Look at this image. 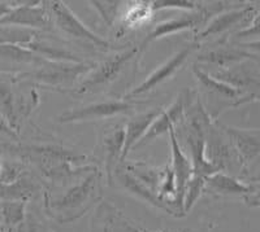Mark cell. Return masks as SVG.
<instances>
[{
	"label": "cell",
	"mask_w": 260,
	"mask_h": 232,
	"mask_svg": "<svg viewBox=\"0 0 260 232\" xmlns=\"http://www.w3.org/2000/svg\"><path fill=\"white\" fill-rule=\"evenodd\" d=\"M152 9H151V2H137L134 6L127 9L124 17V29H130V27L139 26L143 24L147 18L152 15Z\"/></svg>",
	"instance_id": "obj_26"
},
{
	"label": "cell",
	"mask_w": 260,
	"mask_h": 232,
	"mask_svg": "<svg viewBox=\"0 0 260 232\" xmlns=\"http://www.w3.org/2000/svg\"><path fill=\"white\" fill-rule=\"evenodd\" d=\"M37 53L39 57L45 60V61L51 62H82V60L78 56H76L74 53L69 52L65 48L56 47V46H50V44L45 43V42L39 41V36L36 41L30 42L27 46H25Z\"/></svg>",
	"instance_id": "obj_23"
},
{
	"label": "cell",
	"mask_w": 260,
	"mask_h": 232,
	"mask_svg": "<svg viewBox=\"0 0 260 232\" xmlns=\"http://www.w3.org/2000/svg\"><path fill=\"white\" fill-rule=\"evenodd\" d=\"M41 2H27L15 6L11 12L7 13L0 25L4 26H18L25 29H46L51 26V17L48 8Z\"/></svg>",
	"instance_id": "obj_7"
},
{
	"label": "cell",
	"mask_w": 260,
	"mask_h": 232,
	"mask_svg": "<svg viewBox=\"0 0 260 232\" xmlns=\"http://www.w3.org/2000/svg\"><path fill=\"white\" fill-rule=\"evenodd\" d=\"M206 20H207V17H206V15L202 12L198 7V11H194V12L190 13V15L162 21V22L157 24L154 29L148 32L147 36L145 38V41H143L142 44L139 46L138 51L145 50L146 46H148L151 42L157 41V39L164 38V36L172 35V34H176V32L183 31V30L194 29V27H197L198 25L203 24Z\"/></svg>",
	"instance_id": "obj_14"
},
{
	"label": "cell",
	"mask_w": 260,
	"mask_h": 232,
	"mask_svg": "<svg viewBox=\"0 0 260 232\" xmlns=\"http://www.w3.org/2000/svg\"><path fill=\"white\" fill-rule=\"evenodd\" d=\"M186 140L189 145L190 153H191V166L192 174L199 175L202 178H208L216 173H220V170L216 166H213L206 156H204V140L206 138L202 135H195L186 132Z\"/></svg>",
	"instance_id": "obj_21"
},
{
	"label": "cell",
	"mask_w": 260,
	"mask_h": 232,
	"mask_svg": "<svg viewBox=\"0 0 260 232\" xmlns=\"http://www.w3.org/2000/svg\"><path fill=\"white\" fill-rule=\"evenodd\" d=\"M120 166L157 195L160 184L166 176V168H154L143 162H122Z\"/></svg>",
	"instance_id": "obj_22"
},
{
	"label": "cell",
	"mask_w": 260,
	"mask_h": 232,
	"mask_svg": "<svg viewBox=\"0 0 260 232\" xmlns=\"http://www.w3.org/2000/svg\"><path fill=\"white\" fill-rule=\"evenodd\" d=\"M145 232H148V231H145Z\"/></svg>",
	"instance_id": "obj_33"
},
{
	"label": "cell",
	"mask_w": 260,
	"mask_h": 232,
	"mask_svg": "<svg viewBox=\"0 0 260 232\" xmlns=\"http://www.w3.org/2000/svg\"><path fill=\"white\" fill-rule=\"evenodd\" d=\"M197 47H199V43L190 44L186 46L185 48L178 51L177 53H175L168 61H166L164 64H161L157 69H155L150 75L143 81L141 85H138L137 87H134L132 91L127 92L124 96V100H130V99H134L137 96H141L143 94H147L148 91L154 90L155 87H157L159 85L164 83L166 81H168L169 78L175 75L178 70H181L185 62L187 61L189 56L194 52V50Z\"/></svg>",
	"instance_id": "obj_5"
},
{
	"label": "cell",
	"mask_w": 260,
	"mask_h": 232,
	"mask_svg": "<svg viewBox=\"0 0 260 232\" xmlns=\"http://www.w3.org/2000/svg\"><path fill=\"white\" fill-rule=\"evenodd\" d=\"M16 4L17 3H0V20H2L7 13L11 12Z\"/></svg>",
	"instance_id": "obj_32"
},
{
	"label": "cell",
	"mask_w": 260,
	"mask_h": 232,
	"mask_svg": "<svg viewBox=\"0 0 260 232\" xmlns=\"http://www.w3.org/2000/svg\"><path fill=\"white\" fill-rule=\"evenodd\" d=\"M95 64L87 62H51L45 61L39 65L38 69L32 73L26 74L30 78H34L37 82L43 85L56 86L68 85L77 81L80 76L89 74L94 69Z\"/></svg>",
	"instance_id": "obj_4"
},
{
	"label": "cell",
	"mask_w": 260,
	"mask_h": 232,
	"mask_svg": "<svg viewBox=\"0 0 260 232\" xmlns=\"http://www.w3.org/2000/svg\"><path fill=\"white\" fill-rule=\"evenodd\" d=\"M92 223H95L98 232H145V229L134 227L127 222L121 212H118L117 209L108 204V201H103L98 206Z\"/></svg>",
	"instance_id": "obj_16"
},
{
	"label": "cell",
	"mask_w": 260,
	"mask_h": 232,
	"mask_svg": "<svg viewBox=\"0 0 260 232\" xmlns=\"http://www.w3.org/2000/svg\"><path fill=\"white\" fill-rule=\"evenodd\" d=\"M211 75L236 88L240 92L248 88H257L259 87V61L248 60V61L240 62L231 68L219 69V71Z\"/></svg>",
	"instance_id": "obj_13"
},
{
	"label": "cell",
	"mask_w": 260,
	"mask_h": 232,
	"mask_svg": "<svg viewBox=\"0 0 260 232\" xmlns=\"http://www.w3.org/2000/svg\"><path fill=\"white\" fill-rule=\"evenodd\" d=\"M92 8L102 16L108 26H112L118 16V9L121 8L122 2H90Z\"/></svg>",
	"instance_id": "obj_29"
},
{
	"label": "cell",
	"mask_w": 260,
	"mask_h": 232,
	"mask_svg": "<svg viewBox=\"0 0 260 232\" xmlns=\"http://www.w3.org/2000/svg\"><path fill=\"white\" fill-rule=\"evenodd\" d=\"M162 109L156 108L152 109V110H148L146 113H141V114L134 115L132 120L126 124V126L124 127V145H122V152L121 157H120V165L122 162H125V159L129 154V152L133 148H136V145L138 144L141 139L145 136V134L147 132L148 127L151 126V124L154 122L155 118L160 114Z\"/></svg>",
	"instance_id": "obj_15"
},
{
	"label": "cell",
	"mask_w": 260,
	"mask_h": 232,
	"mask_svg": "<svg viewBox=\"0 0 260 232\" xmlns=\"http://www.w3.org/2000/svg\"><path fill=\"white\" fill-rule=\"evenodd\" d=\"M25 206L24 201H7L0 206V217L7 226H17L24 220Z\"/></svg>",
	"instance_id": "obj_28"
},
{
	"label": "cell",
	"mask_w": 260,
	"mask_h": 232,
	"mask_svg": "<svg viewBox=\"0 0 260 232\" xmlns=\"http://www.w3.org/2000/svg\"><path fill=\"white\" fill-rule=\"evenodd\" d=\"M0 59L12 62L32 64L36 66H39L45 62V60L30 51L29 48L25 46H16V44H0Z\"/></svg>",
	"instance_id": "obj_24"
},
{
	"label": "cell",
	"mask_w": 260,
	"mask_h": 232,
	"mask_svg": "<svg viewBox=\"0 0 260 232\" xmlns=\"http://www.w3.org/2000/svg\"><path fill=\"white\" fill-rule=\"evenodd\" d=\"M192 74H194L199 87L203 88L204 91L207 92L210 96H212V99H215V100L220 99L225 109L231 108V106H237L243 103H248L251 99H255V100L257 99V97L242 96V92L237 91L236 88L213 78L210 73L204 71L201 66L194 65Z\"/></svg>",
	"instance_id": "obj_10"
},
{
	"label": "cell",
	"mask_w": 260,
	"mask_h": 232,
	"mask_svg": "<svg viewBox=\"0 0 260 232\" xmlns=\"http://www.w3.org/2000/svg\"><path fill=\"white\" fill-rule=\"evenodd\" d=\"M113 178H116V179L118 180V183H120L125 189H127L130 194L138 196L141 200L147 201V203L152 204V205L156 206V208L162 209L164 212L169 213V214L177 215L175 213V210H173L166 201L161 200L155 192L151 191V189L148 188V187H146L143 183H141L138 179H136L132 174H129L126 170H124L120 165H118L117 169L115 170Z\"/></svg>",
	"instance_id": "obj_18"
},
{
	"label": "cell",
	"mask_w": 260,
	"mask_h": 232,
	"mask_svg": "<svg viewBox=\"0 0 260 232\" xmlns=\"http://www.w3.org/2000/svg\"><path fill=\"white\" fill-rule=\"evenodd\" d=\"M257 15H259L257 9L251 6H242L240 8H234L231 9V11H226V12H221L219 15H216V17H213L204 26V29L198 32V38L197 39L201 41V39L215 36L217 34H222L228 30L233 29V27L240 26V25H242V27H246L247 25L251 24V21Z\"/></svg>",
	"instance_id": "obj_9"
},
{
	"label": "cell",
	"mask_w": 260,
	"mask_h": 232,
	"mask_svg": "<svg viewBox=\"0 0 260 232\" xmlns=\"http://www.w3.org/2000/svg\"><path fill=\"white\" fill-rule=\"evenodd\" d=\"M137 52H138V48H127L122 52L116 53L115 56L101 64H95L94 69L90 71V74H86V78L74 90V92L76 94L91 92L115 81L125 68V65L136 56Z\"/></svg>",
	"instance_id": "obj_3"
},
{
	"label": "cell",
	"mask_w": 260,
	"mask_h": 232,
	"mask_svg": "<svg viewBox=\"0 0 260 232\" xmlns=\"http://www.w3.org/2000/svg\"><path fill=\"white\" fill-rule=\"evenodd\" d=\"M47 4L51 22L56 25L67 35L86 44H91L94 46V48H103V50L110 48V42L90 30L77 16L72 12L67 4L62 2H50Z\"/></svg>",
	"instance_id": "obj_2"
},
{
	"label": "cell",
	"mask_w": 260,
	"mask_h": 232,
	"mask_svg": "<svg viewBox=\"0 0 260 232\" xmlns=\"http://www.w3.org/2000/svg\"><path fill=\"white\" fill-rule=\"evenodd\" d=\"M134 108L133 104L126 100H107L90 104L82 108L68 110L57 117L60 124H72V122H86L103 118H111L118 114H126Z\"/></svg>",
	"instance_id": "obj_6"
},
{
	"label": "cell",
	"mask_w": 260,
	"mask_h": 232,
	"mask_svg": "<svg viewBox=\"0 0 260 232\" xmlns=\"http://www.w3.org/2000/svg\"><path fill=\"white\" fill-rule=\"evenodd\" d=\"M38 35L39 32L37 30L0 25V44L27 46L30 42L36 41L38 38Z\"/></svg>",
	"instance_id": "obj_25"
},
{
	"label": "cell",
	"mask_w": 260,
	"mask_h": 232,
	"mask_svg": "<svg viewBox=\"0 0 260 232\" xmlns=\"http://www.w3.org/2000/svg\"><path fill=\"white\" fill-rule=\"evenodd\" d=\"M0 134L12 136V138H16V136H17V134H16V132L13 131V130L8 126V125H7V122L3 120V118H0Z\"/></svg>",
	"instance_id": "obj_31"
},
{
	"label": "cell",
	"mask_w": 260,
	"mask_h": 232,
	"mask_svg": "<svg viewBox=\"0 0 260 232\" xmlns=\"http://www.w3.org/2000/svg\"><path fill=\"white\" fill-rule=\"evenodd\" d=\"M220 130L225 134L232 147L237 152L242 162L243 169L259 157L260 153V130L238 129V127L220 125Z\"/></svg>",
	"instance_id": "obj_11"
},
{
	"label": "cell",
	"mask_w": 260,
	"mask_h": 232,
	"mask_svg": "<svg viewBox=\"0 0 260 232\" xmlns=\"http://www.w3.org/2000/svg\"><path fill=\"white\" fill-rule=\"evenodd\" d=\"M101 178L102 174L96 169H94L77 184L71 187L61 197L52 201L51 209L56 210L59 214L67 215L64 222L73 220L82 215L96 200Z\"/></svg>",
	"instance_id": "obj_1"
},
{
	"label": "cell",
	"mask_w": 260,
	"mask_h": 232,
	"mask_svg": "<svg viewBox=\"0 0 260 232\" xmlns=\"http://www.w3.org/2000/svg\"><path fill=\"white\" fill-rule=\"evenodd\" d=\"M259 61V53L251 52L245 48L238 47H219L206 53H202L198 56V61L207 62V64H215L220 66V69L231 68L233 65L240 64L243 61Z\"/></svg>",
	"instance_id": "obj_17"
},
{
	"label": "cell",
	"mask_w": 260,
	"mask_h": 232,
	"mask_svg": "<svg viewBox=\"0 0 260 232\" xmlns=\"http://www.w3.org/2000/svg\"><path fill=\"white\" fill-rule=\"evenodd\" d=\"M191 94L192 90H190V88H183L182 91L178 94V96L175 99V101H173L168 108L161 110L160 114L155 118V121L151 124V126L148 127L147 132H146L145 136L141 139V141H139L138 144L136 145V148L147 144L148 141H151L152 139L156 138V136L167 134V132H169V129H171V127H173L176 124H178L180 121H182L183 112H185V108H186L187 101H189Z\"/></svg>",
	"instance_id": "obj_8"
},
{
	"label": "cell",
	"mask_w": 260,
	"mask_h": 232,
	"mask_svg": "<svg viewBox=\"0 0 260 232\" xmlns=\"http://www.w3.org/2000/svg\"><path fill=\"white\" fill-rule=\"evenodd\" d=\"M204 184H206V179L202 176L194 175V174L190 176V179L185 185V192H183V214L191 210L194 204L197 203V200L203 192Z\"/></svg>",
	"instance_id": "obj_27"
},
{
	"label": "cell",
	"mask_w": 260,
	"mask_h": 232,
	"mask_svg": "<svg viewBox=\"0 0 260 232\" xmlns=\"http://www.w3.org/2000/svg\"><path fill=\"white\" fill-rule=\"evenodd\" d=\"M199 4L195 2H151V9L161 11V9H183V11H198Z\"/></svg>",
	"instance_id": "obj_30"
},
{
	"label": "cell",
	"mask_w": 260,
	"mask_h": 232,
	"mask_svg": "<svg viewBox=\"0 0 260 232\" xmlns=\"http://www.w3.org/2000/svg\"><path fill=\"white\" fill-rule=\"evenodd\" d=\"M169 136H171V145H172V165L171 169L175 175L176 183V196L172 204L177 206V210L182 213L183 215V192H185V185L190 176L192 175V166L191 161L187 159V156L181 149L180 144L177 141V134L175 131V126L169 129Z\"/></svg>",
	"instance_id": "obj_12"
},
{
	"label": "cell",
	"mask_w": 260,
	"mask_h": 232,
	"mask_svg": "<svg viewBox=\"0 0 260 232\" xmlns=\"http://www.w3.org/2000/svg\"><path fill=\"white\" fill-rule=\"evenodd\" d=\"M124 127L115 126L112 130L107 131L103 138V148L106 153V175L108 182L113 180V174L120 165L122 145H124Z\"/></svg>",
	"instance_id": "obj_20"
},
{
	"label": "cell",
	"mask_w": 260,
	"mask_h": 232,
	"mask_svg": "<svg viewBox=\"0 0 260 232\" xmlns=\"http://www.w3.org/2000/svg\"><path fill=\"white\" fill-rule=\"evenodd\" d=\"M207 187L211 191L220 195H238V196L246 197L247 195L259 192V185L257 183L254 184H247L242 180L237 179L234 176L225 173H216L213 175L206 178V184L204 188Z\"/></svg>",
	"instance_id": "obj_19"
}]
</instances>
